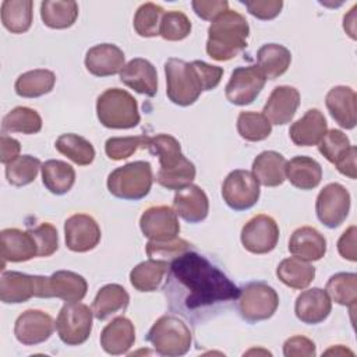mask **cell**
Wrapping results in <instances>:
<instances>
[{
  "instance_id": "6da1fadb",
  "label": "cell",
  "mask_w": 357,
  "mask_h": 357,
  "mask_svg": "<svg viewBox=\"0 0 357 357\" xmlns=\"http://www.w3.org/2000/svg\"><path fill=\"white\" fill-rule=\"evenodd\" d=\"M163 290L169 307L187 319L240 297V289L218 266L191 250L170 262Z\"/></svg>"
},
{
  "instance_id": "7a4b0ae2",
  "label": "cell",
  "mask_w": 357,
  "mask_h": 357,
  "mask_svg": "<svg viewBox=\"0 0 357 357\" xmlns=\"http://www.w3.org/2000/svg\"><path fill=\"white\" fill-rule=\"evenodd\" d=\"M166 95L178 106L192 105L204 91L215 89L223 75V68L201 60L187 63L170 57L165 64Z\"/></svg>"
},
{
  "instance_id": "3957f363",
  "label": "cell",
  "mask_w": 357,
  "mask_h": 357,
  "mask_svg": "<svg viewBox=\"0 0 357 357\" xmlns=\"http://www.w3.org/2000/svg\"><path fill=\"white\" fill-rule=\"evenodd\" d=\"M146 149L159 159L160 169L156 173V183L162 187L177 191L195 178V166L183 155L180 142L174 137L169 134L149 137Z\"/></svg>"
},
{
  "instance_id": "277c9868",
  "label": "cell",
  "mask_w": 357,
  "mask_h": 357,
  "mask_svg": "<svg viewBox=\"0 0 357 357\" xmlns=\"http://www.w3.org/2000/svg\"><path fill=\"white\" fill-rule=\"evenodd\" d=\"M250 26L244 15L226 10L219 14L208 28L206 53L211 59L226 61L247 47Z\"/></svg>"
},
{
  "instance_id": "5b68a950",
  "label": "cell",
  "mask_w": 357,
  "mask_h": 357,
  "mask_svg": "<svg viewBox=\"0 0 357 357\" xmlns=\"http://www.w3.org/2000/svg\"><path fill=\"white\" fill-rule=\"evenodd\" d=\"M96 114L102 126L126 130L138 126L141 117L137 100L124 89L110 88L99 95Z\"/></svg>"
},
{
  "instance_id": "8992f818",
  "label": "cell",
  "mask_w": 357,
  "mask_h": 357,
  "mask_svg": "<svg viewBox=\"0 0 357 357\" xmlns=\"http://www.w3.org/2000/svg\"><path fill=\"white\" fill-rule=\"evenodd\" d=\"M152 181L151 163L137 160L114 169L107 177V190L116 198L138 201L149 194Z\"/></svg>"
},
{
  "instance_id": "52a82bcc",
  "label": "cell",
  "mask_w": 357,
  "mask_h": 357,
  "mask_svg": "<svg viewBox=\"0 0 357 357\" xmlns=\"http://www.w3.org/2000/svg\"><path fill=\"white\" fill-rule=\"evenodd\" d=\"M146 340L160 356H184L192 343L191 331L184 321L176 315H163L151 326Z\"/></svg>"
},
{
  "instance_id": "ba28073f",
  "label": "cell",
  "mask_w": 357,
  "mask_h": 357,
  "mask_svg": "<svg viewBox=\"0 0 357 357\" xmlns=\"http://www.w3.org/2000/svg\"><path fill=\"white\" fill-rule=\"evenodd\" d=\"M279 305V296L273 287L264 282H251L240 289L238 311L250 324L271 318Z\"/></svg>"
},
{
  "instance_id": "9c48e42d",
  "label": "cell",
  "mask_w": 357,
  "mask_h": 357,
  "mask_svg": "<svg viewBox=\"0 0 357 357\" xmlns=\"http://www.w3.org/2000/svg\"><path fill=\"white\" fill-rule=\"evenodd\" d=\"M92 310L79 301L66 303L56 319V331L60 340L68 346H79L92 332Z\"/></svg>"
},
{
  "instance_id": "30bf717a",
  "label": "cell",
  "mask_w": 357,
  "mask_h": 357,
  "mask_svg": "<svg viewBox=\"0 0 357 357\" xmlns=\"http://www.w3.org/2000/svg\"><path fill=\"white\" fill-rule=\"evenodd\" d=\"M259 183L248 170L237 169L227 174L222 185V197L229 208L245 211L259 199Z\"/></svg>"
},
{
  "instance_id": "8fae6325",
  "label": "cell",
  "mask_w": 357,
  "mask_h": 357,
  "mask_svg": "<svg viewBox=\"0 0 357 357\" xmlns=\"http://www.w3.org/2000/svg\"><path fill=\"white\" fill-rule=\"evenodd\" d=\"M315 211L319 222L329 229L340 226L350 211V194L339 183L326 184L318 194Z\"/></svg>"
},
{
  "instance_id": "7c38bea8",
  "label": "cell",
  "mask_w": 357,
  "mask_h": 357,
  "mask_svg": "<svg viewBox=\"0 0 357 357\" xmlns=\"http://www.w3.org/2000/svg\"><path fill=\"white\" fill-rule=\"evenodd\" d=\"M266 82L265 75L258 66L237 67L231 73V77L225 88L226 99L238 106L252 103Z\"/></svg>"
},
{
  "instance_id": "4fadbf2b",
  "label": "cell",
  "mask_w": 357,
  "mask_h": 357,
  "mask_svg": "<svg viewBox=\"0 0 357 357\" xmlns=\"http://www.w3.org/2000/svg\"><path fill=\"white\" fill-rule=\"evenodd\" d=\"M88 290L84 276L71 271H57L50 276H42L38 297L61 298L66 303L81 301Z\"/></svg>"
},
{
  "instance_id": "5bb4252c",
  "label": "cell",
  "mask_w": 357,
  "mask_h": 357,
  "mask_svg": "<svg viewBox=\"0 0 357 357\" xmlns=\"http://www.w3.org/2000/svg\"><path fill=\"white\" fill-rule=\"evenodd\" d=\"M279 240V227L273 218L268 215H255L241 230V243L252 254L271 252Z\"/></svg>"
},
{
  "instance_id": "9a60e30c",
  "label": "cell",
  "mask_w": 357,
  "mask_h": 357,
  "mask_svg": "<svg viewBox=\"0 0 357 357\" xmlns=\"http://www.w3.org/2000/svg\"><path fill=\"white\" fill-rule=\"evenodd\" d=\"M139 227L145 237L153 241H169L180 233V223L176 212L166 206H151L141 215Z\"/></svg>"
},
{
  "instance_id": "2e32d148",
  "label": "cell",
  "mask_w": 357,
  "mask_h": 357,
  "mask_svg": "<svg viewBox=\"0 0 357 357\" xmlns=\"http://www.w3.org/2000/svg\"><path fill=\"white\" fill-rule=\"evenodd\" d=\"M64 236L68 250L74 252H86L99 244L100 227L92 216L75 213L64 222Z\"/></svg>"
},
{
  "instance_id": "e0dca14e",
  "label": "cell",
  "mask_w": 357,
  "mask_h": 357,
  "mask_svg": "<svg viewBox=\"0 0 357 357\" xmlns=\"http://www.w3.org/2000/svg\"><path fill=\"white\" fill-rule=\"evenodd\" d=\"M54 329L53 318L40 310H26L15 321L14 335L25 346L43 343Z\"/></svg>"
},
{
  "instance_id": "ac0fdd59",
  "label": "cell",
  "mask_w": 357,
  "mask_h": 357,
  "mask_svg": "<svg viewBox=\"0 0 357 357\" xmlns=\"http://www.w3.org/2000/svg\"><path fill=\"white\" fill-rule=\"evenodd\" d=\"M40 279L42 276L15 271L3 272L0 279V300L4 304H20L38 297Z\"/></svg>"
},
{
  "instance_id": "d6986e66",
  "label": "cell",
  "mask_w": 357,
  "mask_h": 357,
  "mask_svg": "<svg viewBox=\"0 0 357 357\" xmlns=\"http://www.w3.org/2000/svg\"><path fill=\"white\" fill-rule=\"evenodd\" d=\"M300 105V93L294 86L280 85L276 86L265 106H264V116L271 121V124L283 126L293 120L297 109Z\"/></svg>"
},
{
  "instance_id": "ffe728a7",
  "label": "cell",
  "mask_w": 357,
  "mask_h": 357,
  "mask_svg": "<svg viewBox=\"0 0 357 357\" xmlns=\"http://www.w3.org/2000/svg\"><path fill=\"white\" fill-rule=\"evenodd\" d=\"M173 211L185 222L198 223L208 216L209 201L201 187L188 184L176 191L173 199Z\"/></svg>"
},
{
  "instance_id": "44dd1931",
  "label": "cell",
  "mask_w": 357,
  "mask_h": 357,
  "mask_svg": "<svg viewBox=\"0 0 357 357\" xmlns=\"http://www.w3.org/2000/svg\"><path fill=\"white\" fill-rule=\"evenodd\" d=\"M120 81L128 88L146 96L158 92V73L151 61L142 57L130 60L120 71Z\"/></svg>"
},
{
  "instance_id": "7402d4cb",
  "label": "cell",
  "mask_w": 357,
  "mask_h": 357,
  "mask_svg": "<svg viewBox=\"0 0 357 357\" xmlns=\"http://www.w3.org/2000/svg\"><path fill=\"white\" fill-rule=\"evenodd\" d=\"M123 50L113 43L95 45L86 52L85 67L95 77H109L120 73L124 64Z\"/></svg>"
},
{
  "instance_id": "603a6c76",
  "label": "cell",
  "mask_w": 357,
  "mask_h": 357,
  "mask_svg": "<svg viewBox=\"0 0 357 357\" xmlns=\"http://www.w3.org/2000/svg\"><path fill=\"white\" fill-rule=\"evenodd\" d=\"M0 250L3 266L7 261L24 262L38 257V245L29 230L4 229L0 233Z\"/></svg>"
},
{
  "instance_id": "cb8c5ba5",
  "label": "cell",
  "mask_w": 357,
  "mask_h": 357,
  "mask_svg": "<svg viewBox=\"0 0 357 357\" xmlns=\"http://www.w3.org/2000/svg\"><path fill=\"white\" fill-rule=\"evenodd\" d=\"M332 310V301L326 291L319 287H312L301 291L296 298V317L308 325H317L328 318Z\"/></svg>"
},
{
  "instance_id": "d4e9b609",
  "label": "cell",
  "mask_w": 357,
  "mask_h": 357,
  "mask_svg": "<svg viewBox=\"0 0 357 357\" xmlns=\"http://www.w3.org/2000/svg\"><path fill=\"white\" fill-rule=\"evenodd\" d=\"M356 92L350 86L337 85L329 89L325 98V105L332 119L343 128L351 130L357 123L356 109Z\"/></svg>"
},
{
  "instance_id": "484cf974",
  "label": "cell",
  "mask_w": 357,
  "mask_h": 357,
  "mask_svg": "<svg viewBox=\"0 0 357 357\" xmlns=\"http://www.w3.org/2000/svg\"><path fill=\"white\" fill-rule=\"evenodd\" d=\"M135 342L134 324L126 317H116L100 333V346L107 354L127 353Z\"/></svg>"
},
{
  "instance_id": "4316f807",
  "label": "cell",
  "mask_w": 357,
  "mask_h": 357,
  "mask_svg": "<svg viewBox=\"0 0 357 357\" xmlns=\"http://www.w3.org/2000/svg\"><path fill=\"white\" fill-rule=\"evenodd\" d=\"M328 131L326 119L318 109H310L307 113L294 121L289 130L290 139L298 146L318 145Z\"/></svg>"
},
{
  "instance_id": "83f0119b",
  "label": "cell",
  "mask_w": 357,
  "mask_h": 357,
  "mask_svg": "<svg viewBox=\"0 0 357 357\" xmlns=\"http://www.w3.org/2000/svg\"><path fill=\"white\" fill-rule=\"evenodd\" d=\"M289 251L304 261H318L326 252V240L317 229L303 226L293 231L289 240Z\"/></svg>"
},
{
  "instance_id": "f1b7e54d",
  "label": "cell",
  "mask_w": 357,
  "mask_h": 357,
  "mask_svg": "<svg viewBox=\"0 0 357 357\" xmlns=\"http://www.w3.org/2000/svg\"><path fill=\"white\" fill-rule=\"evenodd\" d=\"M284 156L276 151H264L252 162V174L265 187H278L286 180Z\"/></svg>"
},
{
  "instance_id": "f546056e",
  "label": "cell",
  "mask_w": 357,
  "mask_h": 357,
  "mask_svg": "<svg viewBox=\"0 0 357 357\" xmlns=\"http://www.w3.org/2000/svg\"><path fill=\"white\" fill-rule=\"evenodd\" d=\"M286 178L296 188L312 190L322 180V167L310 156H294L286 163Z\"/></svg>"
},
{
  "instance_id": "4dcf8cb0",
  "label": "cell",
  "mask_w": 357,
  "mask_h": 357,
  "mask_svg": "<svg viewBox=\"0 0 357 357\" xmlns=\"http://www.w3.org/2000/svg\"><path fill=\"white\" fill-rule=\"evenodd\" d=\"M130 296L127 290L116 283L106 284L100 287L96 293L95 300L92 303L93 317L99 321H103L117 312L124 311L128 307Z\"/></svg>"
},
{
  "instance_id": "1f68e13d",
  "label": "cell",
  "mask_w": 357,
  "mask_h": 357,
  "mask_svg": "<svg viewBox=\"0 0 357 357\" xmlns=\"http://www.w3.org/2000/svg\"><path fill=\"white\" fill-rule=\"evenodd\" d=\"M257 61L258 68L262 71L265 78L276 79L287 71L291 63V53L283 45L266 43L259 47Z\"/></svg>"
},
{
  "instance_id": "d6a6232c",
  "label": "cell",
  "mask_w": 357,
  "mask_h": 357,
  "mask_svg": "<svg viewBox=\"0 0 357 357\" xmlns=\"http://www.w3.org/2000/svg\"><path fill=\"white\" fill-rule=\"evenodd\" d=\"M170 262L160 259H148L138 264L130 272V282L138 291H155L163 282Z\"/></svg>"
},
{
  "instance_id": "836d02e7",
  "label": "cell",
  "mask_w": 357,
  "mask_h": 357,
  "mask_svg": "<svg viewBox=\"0 0 357 357\" xmlns=\"http://www.w3.org/2000/svg\"><path fill=\"white\" fill-rule=\"evenodd\" d=\"M43 185L56 195H63L71 190L75 183V170L63 160H46L42 167Z\"/></svg>"
},
{
  "instance_id": "e575fe53",
  "label": "cell",
  "mask_w": 357,
  "mask_h": 357,
  "mask_svg": "<svg viewBox=\"0 0 357 357\" xmlns=\"http://www.w3.org/2000/svg\"><path fill=\"white\" fill-rule=\"evenodd\" d=\"M276 275L282 283L291 289L303 290L310 286L315 278V268L308 262L297 257L283 259L276 269Z\"/></svg>"
},
{
  "instance_id": "d590c367",
  "label": "cell",
  "mask_w": 357,
  "mask_h": 357,
  "mask_svg": "<svg viewBox=\"0 0 357 357\" xmlns=\"http://www.w3.org/2000/svg\"><path fill=\"white\" fill-rule=\"evenodd\" d=\"M56 82V75L50 70L36 68L26 73H22L15 84V92L22 98H39L49 93Z\"/></svg>"
},
{
  "instance_id": "8d00e7d4",
  "label": "cell",
  "mask_w": 357,
  "mask_h": 357,
  "mask_svg": "<svg viewBox=\"0 0 357 357\" xmlns=\"http://www.w3.org/2000/svg\"><path fill=\"white\" fill-rule=\"evenodd\" d=\"M78 17V4L75 1L46 0L40 4V18L52 29L70 28Z\"/></svg>"
},
{
  "instance_id": "74e56055",
  "label": "cell",
  "mask_w": 357,
  "mask_h": 357,
  "mask_svg": "<svg viewBox=\"0 0 357 357\" xmlns=\"http://www.w3.org/2000/svg\"><path fill=\"white\" fill-rule=\"evenodd\" d=\"M31 0H4L1 3V22L11 33H22L31 28L32 24Z\"/></svg>"
},
{
  "instance_id": "f35d334b",
  "label": "cell",
  "mask_w": 357,
  "mask_h": 357,
  "mask_svg": "<svg viewBox=\"0 0 357 357\" xmlns=\"http://www.w3.org/2000/svg\"><path fill=\"white\" fill-rule=\"evenodd\" d=\"M331 300L340 305L356 308L357 301V275L353 272H339L329 278L325 289Z\"/></svg>"
},
{
  "instance_id": "ab89813d",
  "label": "cell",
  "mask_w": 357,
  "mask_h": 357,
  "mask_svg": "<svg viewBox=\"0 0 357 357\" xmlns=\"http://www.w3.org/2000/svg\"><path fill=\"white\" fill-rule=\"evenodd\" d=\"M56 149L78 166L91 165L95 159V148L81 135L68 132L61 134L56 141Z\"/></svg>"
},
{
  "instance_id": "60d3db41",
  "label": "cell",
  "mask_w": 357,
  "mask_h": 357,
  "mask_svg": "<svg viewBox=\"0 0 357 357\" xmlns=\"http://www.w3.org/2000/svg\"><path fill=\"white\" fill-rule=\"evenodd\" d=\"M42 128V119L39 113L26 106L14 107L8 112L1 121L3 134L6 132H21V134H36Z\"/></svg>"
},
{
  "instance_id": "b9f144b4",
  "label": "cell",
  "mask_w": 357,
  "mask_h": 357,
  "mask_svg": "<svg viewBox=\"0 0 357 357\" xmlns=\"http://www.w3.org/2000/svg\"><path fill=\"white\" fill-rule=\"evenodd\" d=\"M40 167L42 165L38 158L21 155L6 165V178L11 185L22 187L36 178Z\"/></svg>"
},
{
  "instance_id": "7bdbcfd3",
  "label": "cell",
  "mask_w": 357,
  "mask_h": 357,
  "mask_svg": "<svg viewBox=\"0 0 357 357\" xmlns=\"http://www.w3.org/2000/svg\"><path fill=\"white\" fill-rule=\"evenodd\" d=\"M237 131L245 141L257 142L271 135L272 124L262 113L241 112L237 119Z\"/></svg>"
},
{
  "instance_id": "ee69618b",
  "label": "cell",
  "mask_w": 357,
  "mask_h": 357,
  "mask_svg": "<svg viewBox=\"0 0 357 357\" xmlns=\"http://www.w3.org/2000/svg\"><path fill=\"white\" fill-rule=\"evenodd\" d=\"M165 10L155 3H144L134 15V29L139 36L152 38L159 35L160 21Z\"/></svg>"
},
{
  "instance_id": "f6af8a7d",
  "label": "cell",
  "mask_w": 357,
  "mask_h": 357,
  "mask_svg": "<svg viewBox=\"0 0 357 357\" xmlns=\"http://www.w3.org/2000/svg\"><path fill=\"white\" fill-rule=\"evenodd\" d=\"M191 32V22L183 11L172 10L163 14L159 35L166 40H183Z\"/></svg>"
},
{
  "instance_id": "bcb514c9",
  "label": "cell",
  "mask_w": 357,
  "mask_h": 357,
  "mask_svg": "<svg viewBox=\"0 0 357 357\" xmlns=\"http://www.w3.org/2000/svg\"><path fill=\"white\" fill-rule=\"evenodd\" d=\"M148 135L135 137H113L105 144L106 155L113 160H123L131 156L139 148H148Z\"/></svg>"
},
{
  "instance_id": "7dc6e473",
  "label": "cell",
  "mask_w": 357,
  "mask_h": 357,
  "mask_svg": "<svg viewBox=\"0 0 357 357\" xmlns=\"http://www.w3.org/2000/svg\"><path fill=\"white\" fill-rule=\"evenodd\" d=\"M351 146L349 137L340 130H329L325 132L322 139L318 144L319 152L325 156V159L333 165H336L344 153Z\"/></svg>"
},
{
  "instance_id": "c3c4849f",
  "label": "cell",
  "mask_w": 357,
  "mask_h": 357,
  "mask_svg": "<svg viewBox=\"0 0 357 357\" xmlns=\"http://www.w3.org/2000/svg\"><path fill=\"white\" fill-rule=\"evenodd\" d=\"M191 250V244L183 238H173L169 241L149 240L146 244V254L151 259H160L172 262L178 255Z\"/></svg>"
},
{
  "instance_id": "681fc988",
  "label": "cell",
  "mask_w": 357,
  "mask_h": 357,
  "mask_svg": "<svg viewBox=\"0 0 357 357\" xmlns=\"http://www.w3.org/2000/svg\"><path fill=\"white\" fill-rule=\"evenodd\" d=\"M29 231L36 241L38 257H49L53 252H56L59 247V237L57 230L53 225L43 222L39 226L29 229Z\"/></svg>"
},
{
  "instance_id": "f907efd6",
  "label": "cell",
  "mask_w": 357,
  "mask_h": 357,
  "mask_svg": "<svg viewBox=\"0 0 357 357\" xmlns=\"http://www.w3.org/2000/svg\"><path fill=\"white\" fill-rule=\"evenodd\" d=\"M243 3L251 15L264 21L278 17L283 7L282 0H248Z\"/></svg>"
},
{
  "instance_id": "816d5d0a",
  "label": "cell",
  "mask_w": 357,
  "mask_h": 357,
  "mask_svg": "<svg viewBox=\"0 0 357 357\" xmlns=\"http://www.w3.org/2000/svg\"><path fill=\"white\" fill-rule=\"evenodd\" d=\"M283 354L286 357H314L317 354L315 344L305 336H291L283 344Z\"/></svg>"
},
{
  "instance_id": "f5cc1de1",
  "label": "cell",
  "mask_w": 357,
  "mask_h": 357,
  "mask_svg": "<svg viewBox=\"0 0 357 357\" xmlns=\"http://www.w3.org/2000/svg\"><path fill=\"white\" fill-rule=\"evenodd\" d=\"M191 6L195 14L206 21H213L219 14L229 10V3L226 0H194Z\"/></svg>"
},
{
  "instance_id": "db71d44e",
  "label": "cell",
  "mask_w": 357,
  "mask_h": 357,
  "mask_svg": "<svg viewBox=\"0 0 357 357\" xmlns=\"http://www.w3.org/2000/svg\"><path fill=\"white\" fill-rule=\"evenodd\" d=\"M356 226H350L347 230H344V233L340 236L339 241H337V251L339 254L344 258L349 259L351 262H354L357 259V254H356Z\"/></svg>"
},
{
  "instance_id": "11a10c76",
  "label": "cell",
  "mask_w": 357,
  "mask_h": 357,
  "mask_svg": "<svg viewBox=\"0 0 357 357\" xmlns=\"http://www.w3.org/2000/svg\"><path fill=\"white\" fill-rule=\"evenodd\" d=\"M20 151H21V145L17 139L3 134L1 138H0V160L1 163L7 165L10 163L11 160H14L15 158L20 156Z\"/></svg>"
},
{
  "instance_id": "9f6ffc18",
  "label": "cell",
  "mask_w": 357,
  "mask_h": 357,
  "mask_svg": "<svg viewBox=\"0 0 357 357\" xmlns=\"http://www.w3.org/2000/svg\"><path fill=\"white\" fill-rule=\"evenodd\" d=\"M356 156H357V148L351 145V146L349 148V151L344 153V156L335 165L336 169L339 170V173H342L343 176H347V177L353 178V180L357 177Z\"/></svg>"
},
{
  "instance_id": "6f0895ef",
  "label": "cell",
  "mask_w": 357,
  "mask_h": 357,
  "mask_svg": "<svg viewBox=\"0 0 357 357\" xmlns=\"http://www.w3.org/2000/svg\"><path fill=\"white\" fill-rule=\"evenodd\" d=\"M356 8L357 6H354L350 13L347 15H344V22H343V26H344V31H347V33L356 39V28H354V14H356Z\"/></svg>"
}]
</instances>
